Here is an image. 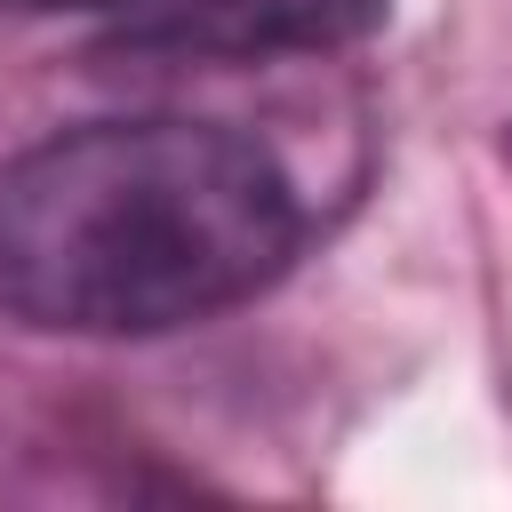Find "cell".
<instances>
[{"mask_svg": "<svg viewBox=\"0 0 512 512\" xmlns=\"http://www.w3.org/2000/svg\"><path fill=\"white\" fill-rule=\"evenodd\" d=\"M392 0H128L96 56L112 64H272L360 48Z\"/></svg>", "mask_w": 512, "mask_h": 512, "instance_id": "obj_2", "label": "cell"}, {"mask_svg": "<svg viewBox=\"0 0 512 512\" xmlns=\"http://www.w3.org/2000/svg\"><path fill=\"white\" fill-rule=\"evenodd\" d=\"M296 240V184L224 120H80L0 168V304L56 336L216 320L264 296Z\"/></svg>", "mask_w": 512, "mask_h": 512, "instance_id": "obj_1", "label": "cell"}, {"mask_svg": "<svg viewBox=\"0 0 512 512\" xmlns=\"http://www.w3.org/2000/svg\"><path fill=\"white\" fill-rule=\"evenodd\" d=\"M8 8H128V0H8Z\"/></svg>", "mask_w": 512, "mask_h": 512, "instance_id": "obj_3", "label": "cell"}]
</instances>
